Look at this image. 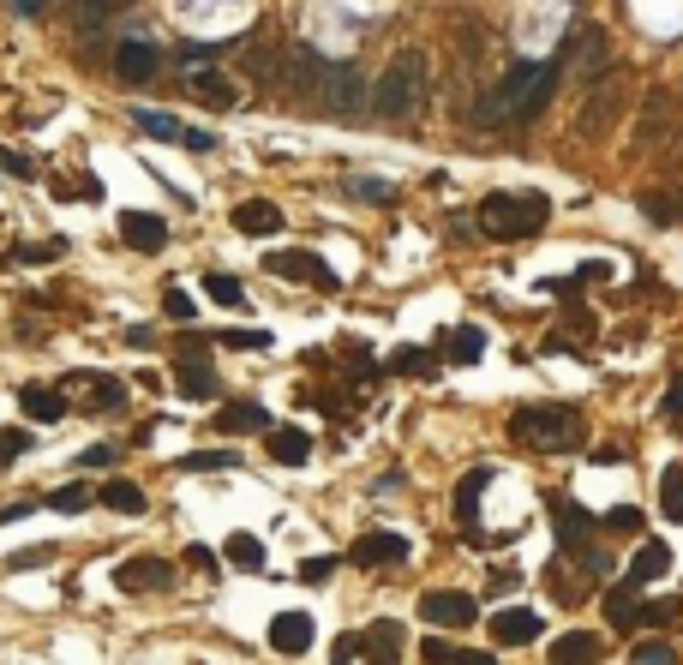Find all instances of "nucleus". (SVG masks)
Listing matches in <instances>:
<instances>
[{"instance_id":"obj_13","label":"nucleus","mask_w":683,"mask_h":665,"mask_svg":"<svg viewBox=\"0 0 683 665\" xmlns=\"http://www.w3.org/2000/svg\"><path fill=\"white\" fill-rule=\"evenodd\" d=\"M672 570V546L666 540H648V546H636V558H630V588H648V582H660Z\"/></svg>"},{"instance_id":"obj_29","label":"nucleus","mask_w":683,"mask_h":665,"mask_svg":"<svg viewBox=\"0 0 683 665\" xmlns=\"http://www.w3.org/2000/svg\"><path fill=\"white\" fill-rule=\"evenodd\" d=\"M204 294H210L216 306H246V288H240L228 270H210V276H204Z\"/></svg>"},{"instance_id":"obj_44","label":"nucleus","mask_w":683,"mask_h":665,"mask_svg":"<svg viewBox=\"0 0 683 665\" xmlns=\"http://www.w3.org/2000/svg\"><path fill=\"white\" fill-rule=\"evenodd\" d=\"M162 312H168V318H180V324H186V318H192V300H186V294H180V288H174V282H168V288H162Z\"/></svg>"},{"instance_id":"obj_10","label":"nucleus","mask_w":683,"mask_h":665,"mask_svg":"<svg viewBox=\"0 0 683 665\" xmlns=\"http://www.w3.org/2000/svg\"><path fill=\"white\" fill-rule=\"evenodd\" d=\"M120 240H126L132 252H156V246L168 240V222L150 216V210H120Z\"/></svg>"},{"instance_id":"obj_28","label":"nucleus","mask_w":683,"mask_h":665,"mask_svg":"<svg viewBox=\"0 0 683 665\" xmlns=\"http://www.w3.org/2000/svg\"><path fill=\"white\" fill-rule=\"evenodd\" d=\"M102 504L120 510V516H138V510H144V492H138L132 480H108V486H102Z\"/></svg>"},{"instance_id":"obj_24","label":"nucleus","mask_w":683,"mask_h":665,"mask_svg":"<svg viewBox=\"0 0 683 665\" xmlns=\"http://www.w3.org/2000/svg\"><path fill=\"white\" fill-rule=\"evenodd\" d=\"M192 96H198L204 108H234V102H240L234 84H228L222 72H192Z\"/></svg>"},{"instance_id":"obj_14","label":"nucleus","mask_w":683,"mask_h":665,"mask_svg":"<svg viewBox=\"0 0 683 665\" xmlns=\"http://www.w3.org/2000/svg\"><path fill=\"white\" fill-rule=\"evenodd\" d=\"M354 648H360L372 665H396V660H402V624H390V618H384V624H372Z\"/></svg>"},{"instance_id":"obj_11","label":"nucleus","mask_w":683,"mask_h":665,"mask_svg":"<svg viewBox=\"0 0 683 665\" xmlns=\"http://www.w3.org/2000/svg\"><path fill=\"white\" fill-rule=\"evenodd\" d=\"M492 636H498L504 648H528V642H540V612H528V606H504V612L492 618Z\"/></svg>"},{"instance_id":"obj_45","label":"nucleus","mask_w":683,"mask_h":665,"mask_svg":"<svg viewBox=\"0 0 683 665\" xmlns=\"http://www.w3.org/2000/svg\"><path fill=\"white\" fill-rule=\"evenodd\" d=\"M24 450H30V432H0V468H6V462H18Z\"/></svg>"},{"instance_id":"obj_58","label":"nucleus","mask_w":683,"mask_h":665,"mask_svg":"<svg viewBox=\"0 0 683 665\" xmlns=\"http://www.w3.org/2000/svg\"><path fill=\"white\" fill-rule=\"evenodd\" d=\"M336 665H354V654H348V648H336Z\"/></svg>"},{"instance_id":"obj_39","label":"nucleus","mask_w":683,"mask_h":665,"mask_svg":"<svg viewBox=\"0 0 683 665\" xmlns=\"http://www.w3.org/2000/svg\"><path fill=\"white\" fill-rule=\"evenodd\" d=\"M48 504H54V510H60V516H78V510H84V504H90V486H60V492H54V498H48Z\"/></svg>"},{"instance_id":"obj_42","label":"nucleus","mask_w":683,"mask_h":665,"mask_svg":"<svg viewBox=\"0 0 683 665\" xmlns=\"http://www.w3.org/2000/svg\"><path fill=\"white\" fill-rule=\"evenodd\" d=\"M330 576H336V558H306V564H300V582H306V588H318V582H330Z\"/></svg>"},{"instance_id":"obj_18","label":"nucleus","mask_w":683,"mask_h":665,"mask_svg":"<svg viewBox=\"0 0 683 665\" xmlns=\"http://www.w3.org/2000/svg\"><path fill=\"white\" fill-rule=\"evenodd\" d=\"M552 665H600V636L594 630H570L552 642Z\"/></svg>"},{"instance_id":"obj_43","label":"nucleus","mask_w":683,"mask_h":665,"mask_svg":"<svg viewBox=\"0 0 683 665\" xmlns=\"http://www.w3.org/2000/svg\"><path fill=\"white\" fill-rule=\"evenodd\" d=\"M666 618H678V600H648V606H636V624H666Z\"/></svg>"},{"instance_id":"obj_46","label":"nucleus","mask_w":683,"mask_h":665,"mask_svg":"<svg viewBox=\"0 0 683 665\" xmlns=\"http://www.w3.org/2000/svg\"><path fill=\"white\" fill-rule=\"evenodd\" d=\"M606 528H612V534H636V528H642V510H630V504H624V510H612V516H606Z\"/></svg>"},{"instance_id":"obj_40","label":"nucleus","mask_w":683,"mask_h":665,"mask_svg":"<svg viewBox=\"0 0 683 665\" xmlns=\"http://www.w3.org/2000/svg\"><path fill=\"white\" fill-rule=\"evenodd\" d=\"M90 384H96V390H90V408H120V402H126V390H120L114 378H90Z\"/></svg>"},{"instance_id":"obj_51","label":"nucleus","mask_w":683,"mask_h":665,"mask_svg":"<svg viewBox=\"0 0 683 665\" xmlns=\"http://www.w3.org/2000/svg\"><path fill=\"white\" fill-rule=\"evenodd\" d=\"M78 462H84V468H108V462H114V450H108V444H90Z\"/></svg>"},{"instance_id":"obj_47","label":"nucleus","mask_w":683,"mask_h":665,"mask_svg":"<svg viewBox=\"0 0 683 665\" xmlns=\"http://www.w3.org/2000/svg\"><path fill=\"white\" fill-rule=\"evenodd\" d=\"M0 168H6V174H18V180H30V174H36V162H30V156H18V150H0Z\"/></svg>"},{"instance_id":"obj_59","label":"nucleus","mask_w":683,"mask_h":665,"mask_svg":"<svg viewBox=\"0 0 683 665\" xmlns=\"http://www.w3.org/2000/svg\"><path fill=\"white\" fill-rule=\"evenodd\" d=\"M678 216H683V192H678Z\"/></svg>"},{"instance_id":"obj_21","label":"nucleus","mask_w":683,"mask_h":665,"mask_svg":"<svg viewBox=\"0 0 683 665\" xmlns=\"http://www.w3.org/2000/svg\"><path fill=\"white\" fill-rule=\"evenodd\" d=\"M270 456H276L282 468H300V462L312 456V432H300V426H270Z\"/></svg>"},{"instance_id":"obj_5","label":"nucleus","mask_w":683,"mask_h":665,"mask_svg":"<svg viewBox=\"0 0 683 665\" xmlns=\"http://www.w3.org/2000/svg\"><path fill=\"white\" fill-rule=\"evenodd\" d=\"M306 96H318V108H324V114H336V120H354V114H360V102H366L360 66H348V60H318V72H312Z\"/></svg>"},{"instance_id":"obj_56","label":"nucleus","mask_w":683,"mask_h":665,"mask_svg":"<svg viewBox=\"0 0 683 665\" xmlns=\"http://www.w3.org/2000/svg\"><path fill=\"white\" fill-rule=\"evenodd\" d=\"M450 665H498V660H492V654H456Z\"/></svg>"},{"instance_id":"obj_32","label":"nucleus","mask_w":683,"mask_h":665,"mask_svg":"<svg viewBox=\"0 0 683 665\" xmlns=\"http://www.w3.org/2000/svg\"><path fill=\"white\" fill-rule=\"evenodd\" d=\"M606 618H612V624H624V630L636 624V588H630V582L606 594Z\"/></svg>"},{"instance_id":"obj_25","label":"nucleus","mask_w":683,"mask_h":665,"mask_svg":"<svg viewBox=\"0 0 683 665\" xmlns=\"http://www.w3.org/2000/svg\"><path fill=\"white\" fill-rule=\"evenodd\" d=\"M210 432H264V408L258 402H228Z\"/></svg>"},{"instance_id":"obj_31","label":"nucleus","mask_w":683,"mask_h":665,"mask_svg":"<svg viewBox=\"0 0 683 665\" xmlns=\"http://www.w3.org/2000/svg\"><path fill=\"white\" fill-rule=\"evenodd\" d=\"M216 468H234V450H192V456H180V474H216Z\"/></svg>"},{"instance_id":"obj_26","label":"nucleus","mask_w":683,"mask_h":665,"mask_svg":"<svg viewBox=\"0 0 683 665\" xmlns=\"http://www.w3.org/2000/svg\"><path fill=\"white\" fill-rule=\"evenodd\" d=\"M576 42H582V78L594 84V78H600V66H612V42H606V30H582Z\"/></svg>"},{"instance_id":"obj_37","label":"nucleus","mask_w":683,"mask_h":665,"mask_svg":"<svg viewBox=\"0 0 683 665\" xmlns=\"http://www.w3.org/2000/svg\"><path fill=\"white\" fill-rule=\"evenodd\" d=\"M216 342H222V348H246V354L270 348V336H264V330H216Z\"/></svg>"},{"instance_id":"obj_54","label":"nucleus","mask_w":683,"mask_h":665,"mask_svg":"<svg viewBox=\"0 0 683 665\" xmlns=\"http://www.w3.org/2000/svg\"><path fill=\"white\" fill-rule=\"evenodd\" d=\"M180 144H186V150H198V156H204V150H210V144H216V138H210V132H180Z\"/></svg>"},{"instance_id":"obj_20","label":"nucleus","mask_w":683,"mask_h":665,"mask_svg":"<svg viewBox=\"0 0 683 665\" xmlns=\"http://www.w3.org/2000/svg\"><path fill=\"white\" fill-rule=\"evenodd\" d=\"M180 396H186V402H210V396H216V378H210V366L198 360V348L180 354Z\"/></svg>"},{"instance_id":"obj_52","label":"nucleus","mask_w":683,"mask_h":665,"mask_svg":"<svg viewBox=\"0 0 683 665\" xmlns=\"http://www.w3.org/2000/svg\"><path fill=\"white\" fill-rule=\"evenodd\" d=\"M186 564H192V570H216V552H210V546H186Z\"/></svg>"},{"instance_id":"obj_34","label":"nucleus","mask_w":683,"mask_h":665,"mask_svg":"<svg viewBox=\"0 0 683 665\" xmlns=\"http://www.w3.org/2000/svg\"><path fill=\"white\" fill-rule=\"evenodd\" d=\"M138 132H150V138H180L186 126H180L174 114H156V108H138Z\"/></svg>"},{"instance_id":"obj_53","label":"nucleus","mask_w":683,"mask_h":665,"mask_svg":"<svg viewBox=\"0 0 683 665\" xmlns=\"http://www.w3.org/2000/svg\"><path fill=\"white\" fill-rule=\"evenodd\" d=\"M666 414H678V420H683V372L672 378V390H666Z\"/></svg>"},{"instance_id":"obj_49","label":"nucleus","mask_w":683,"mask_h":665,"mask_svg":"<svg viewBox=\"0 0 683 665\" xmlns=\"http://www.w3.org/2000/svg\"><path fill=\"white\" fill-rule=\"evenodd\" d=\"M420 654H426V660H432V665H450V660H456V648H450L444 636H432V642H426Z\"/></svg>"},{"instance_id":"obj_41","label":"nucleus","mask_w":683,"mask_h":665,"mask_svg":"<svg viewBox=\"0 0 683 665\" xmlns=\"http://www.w3.org/2000/svg\"><path fill=\"white\" fill-rule=\"evenodd\" d=\"M60 252H66V246H60V240H48V246H18L12 258H18V264H54Z\"/></svg>"},{"instance_id":"obj_12","label":"nucleus","mask_w":683,"mask_h":665,"mask_svg":"<svg viewBox=\"0 0 683 665\" xmlns=\"http://www.w3.org/2000/svg\"><path fill=\"white\" fill-rule=\"evenodd\" d=\"M156 66H162V54H156L150 42H120V48H114V72H120L126 84H150Z\"/></svg>"},{"instance_id":"obj_55","label":"nucleus","mask_w":683,"mask_h":665,"mask_svg":"<svg viewBox=\"0 0 683 665\" xmlns=\"http://www.w3.org/2000/svg\"><path fill=\"white\" fill-rule=\"evenodd\" d=\"M30 510H36V504H6V510H0V522H24Z\"/></svg>"},{"instance_id":"obj_57","label":"nucleus","mask_w":683,"mask_h":665,"mask_svg":"<svg viewBox=\"0 0 683 665\" xmlns=\"http://www.w3.org/2000/svg\"><path fill=\"white\" fill-rule=\"evenodd\" d=\"M12 12H24V18H36V12H42V0H12Z\"/></svg>"},{"instance_id":"obj_3","label":"nucleus","mask_w":683,"mask_h":665,"mask_svg":"<svg viewBox=\"0 0 683 665\" xmlns=\"http://www.w3.org/2000/svg\"><path fill=\"white\" fill-rule=\"evenodd\" d=\"M510 432L528 444V450H582L588 444V426L576 408H558V402H528L510 414Z\"/></svg>"},{"instance_id":"obj_9","label":"nucleus","mask_w":683,"mask_h":665,"mask_svg":"<svg viewBox=\"0 0 683 665\" xmlns=\"http://www.w3.org/2000/svg\"><path fill=\"white\" fill-rule=\"evenodd\" d=\"M168 564L162 558H126L120 570H114V582H120V594H156V588H168Z\"/></svg>"},{"instance_id":"obj_7","label":"nucleus","mask_w":683,"mask_h":665,"mask_svg":"<svg viewBox=\"0 0 683 665\" xmlns=\"http://www.w3.org/2000/svg\"><path fill=\"white\" fill-rule=\"evenodd\" d=\"M420 618H426V624H438V630H468V624L480 618V606H474V594L438 588V594H426V600H420Z\"/></svg>"},{"instance_id":"obj_48","label":"nucleus","mask_w":683,"mask_h":665,"mask_svg":"<svg viewBox=\"0 0 683 665\" xmlns=\"http://www.w3.org/2000/svg\"><path fill=\"white\" fill-rule=\"evenodd\" d=\"M48 558H54V546H30V552L12 558V570H36V564H48Z\"/></svg>"},{"instance_id":"obj_8","label":"nucleus","mask_w":683,"mask_h":665,"mask_svg":"<svg viewBox=\"0 0 683 665\" xmlns=\"http://www.w3.org/2000/svg\"><path fill=\"white\" fill-rule=\"evenodd\" d=\"M348 558H354V564H372V570H390V564H408V540L390 534V528H372V534L354 540Z\"/></svg>"},{"instance_id":"obj_15","label":"nucleus","mask_w":683,"mask_h":665,"mask_svg":"<svg viewBox=\"0 0 683 665\" xmlns=\"http://www.w3.org/2000/svg\"><path fill=\"white\" fill-rule=\"evenodd\" d=\"M618 90H624V78H618V72H606V84L594 78V102L582 108V132H600V126H612V114H618Z\"/></svg>"},{"instance_id":"obj_17","label":"nucleus","mask_w":683,"mask_h":665,"mask_svg":"<svg viewBox=\"0 0 683 665\" xmlns=\"http://www.w3.org/2000/svg\"><path fill=\"white\" fill-rule=\"evenodd\" d=\"M546 504H552V522H558V546L582 552L588 546V510H576L570 498H546Z\"/></svg>"},{"instance_id":"obj_35","label":"nucleus","mask_w":683,"mask_h":665,"mask_svg":"<svg viewBox=\"0 0 683 665\" xmlns=\"http://www.w3.org/2000/svg\"><path fill=\"white\" fill-rule=\"evenodd\" d=\"M630 665H678V648L672 642H636Z\"/></svg>"},{"instance_id":"obj_22","label":"nucleus","mask_w":683,"mask_h":665,"mask_svg":"<svg viewBox=\"0 0 683 665\" xmlns=\"http://www.w3.org/2000/svg\"><path fill=\"white\" fill-rule=\"evenodd\" d=\"M444 354H450L456 366H474V360L486 354V330H480V324H456V330L444 336Z\"/></svg>"},{"instance_id":"obj_23","label":"nucleus","mask_w":683,"mask_h":665,"mask_svg":"<svg viewBox=\"0 0 683 665\" xmlns=\"http://www.w3.org/2000/svg\"><path fill=\"white\" fill-rule=\"evenodd\" d=\"M18 408H24L30 420H60V414H66V396H60V390H42V384H24V390H18Z\"/></svg>"},{"instance_id":"obj_30","label":"nucleus","mask_w":683,"mask_h":665,"mask_svg":"<svg viewBox=\"0 0 683 665\" xmlns=\"http://www.w3.org/2000/svg\"><path fill=\"white\" fill-rule=\"evenodd\" d=\"M222 552H228V564H240V570H264V540H252V534H234Z\"/></svg>"},{"instance_id":"obj_27","label":"nucleus","mask_w":683,"mask_h":665,"mask_svg":"<svg viewBox=\"0 0 683 665\" xmlns=\"http://www.w3.org/2000/svg\"><path fill=\"white\" fill-rule=\"evenodd\" d=\"M486 480H492V474L474 468V474H462V486H456V516H462L468 528H474V516H480V492H486Z\"/></svg>"},{"instance_id":"obj_2","label":"nucleus","mask_w":683,"mask_h":665,"mask_svg":"<svg viewBox=\"0 0 683 665\" xmlns=\"http://www.w3.org/2000/svg\"><path fill=\"white\" fill-rule=\"evenodd\" d=\"M546 216H552V198L546 192H492L474 222H480L486 240H534Z\"/></svg>"},{"instance_id":"obj_50","label":"nucleus","mask_w":683,"mask_h":665,"mask_svg":"<svg viewBox=\"0 0 683 665\" xmlns=\"http://www.w3.org/2000/svg\"><path fill=\"white\" fill-rule=\"evenodd\" d=\"M426 366H432V354H414V348L396 354V372H426Z\"/></svg>"},{"instance_id":"obj_36","label":"nucleus","mask_w":683,"mask_h":665,"mask_svg":"<svg viewBox=\"0 0 683 665\" xmlns=\"http://www.w3.org/2000/svg\"><path fill=\"white\" fill-rule=\"evenodd\" d=\"M642 216H648V222H678V198H666V192H642Z\"/></svg>"},{"instance_id":"obj_38","label":"nucleus","mask_w":683,"mask_h":665,"mask_svg":"<svg viewBox=\"0 0 683 665\" xmlns=\"http://www.w3.org/2000/svg\"><path fill=\"white\" fill-rule=\"evenodd\" d=\"M348 192H354V198H372V204H390V198H396V186H390V180H372V174H366V180H348Z\"/></svg>"},{"instance_id":"obj_19","label":"nucleus","mask_w":683,"mask_h":665,"mask_svg":"<svg viewBox=\"0 0 683 665\" xmlns=\"http://www.w3.org/2000/svg\"><path fill=\"white\" fill-rule=\"evenodd\" d=\"M234 228L240 234H276L282 228V210L270 198H246V204H234Z\"/></svg>"},{"instance_id":"obj_16","label":"nucleus","mask_w":683,"mask_h":665,"mask_svg":"<svg viewBox=\"0 0 683 665\" xmlns=\"http://www.w3.org/2000/svg\"><path fill=\"white\" fill-rule=\"evenodd\" d=\"M270 648H276V654H306V648H312V618H306V612H282V618L270 624Z\"/></svg>"},{"instance_id":"obj_4","label":"nucleus","mask_w":683,"mask_h":665,"mask_svg":"<svg viewBox=\"0 0 683 665\" xmlns=\"http://www.w3.org/2000/svg\"><path fill=\"white\" fill-rule=\"evenodd\" d=\"M420 84H426V60H420L414 48L396 54V60L384 66V78L372 84V114H378V120H402V114H414Z\"/></svg>"},{"instance_id":"obj_6","label":"nucleus","mask_w":683,"mask_h":665,"mask_svg":"<svg viewBox=\"0 0 683 665\" xmlns=\"http://www.w3.org/2000/svg\"><path fill=\"white\" fill-rule=\"evenodd\" d=\"M264 270H270V276L312 282V288H324V294H336V288H342V282H336V270H330L324 258H312V252H270V258H264Z\"/></svg>"},{"instance_id":"obj_1","label":"nucleus","mask_w":683,"mask_h":665,"mask_svg":"<svg viewBox=\"0 0 683 665\" xmlns=\"http://www.w3.org/2000/svg\"><path fill=\"white\" fill-rule=\"evenodd\" d=\"M558 72H564V60H540V66H510L492 90H486V102L474 108V120L480 126H504V120H534L540 108H546V96L558 90Z\"/></svg>"},{"instance_id":"obj_33","label":"nucleus","mask_w":683,"mask_h":665,"mask_svg":"<svg viewBox=\"0 0 683 665\" xmlns=\"http://www.w3.org/2000/svg\"><path fill=\"white\" fill-rule=\"evenodd\" d=\"M660 510L683 522V468H666V480H660Z\"/></svg>"}]
</instances>
